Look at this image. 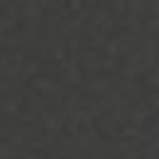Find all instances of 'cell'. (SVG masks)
<instances>
[]
</instances>
